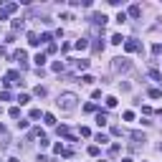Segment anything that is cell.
I'll list each match as a JSON object with an SVG mask.
<instances>
[{
  "label": "cell",
  "instance_id": "cell-1",
  "mask_svg": "<svg viewBox=\"0 0 162 162\" xmlns=\"http://www.w3.org/2000/svg\"><path fill=\"white\" fill-rule=\"evenodd\" d=\"M76 94H61L58 96V107L64 109V112H71V109H76Z\"/></svg>",
  "mask_w": 162,
  "mask_h": 162
},
{
  "label": "cell",
  "instance_id": "cell-2",
  "mask_svg": "<svg viewBox=\"0 0 162 162\" xmlns=\"http://www.w3.org/2000/svg\"><path fill=\"white\" fill-rule=\"evenodd\" d=\"M124 51L127 53H137V51H142V43H139L137 38H127L124 40Z\"/></svg>",
  "mask_w": 162,
  "mask_h": 162
},
{
  "label": "cell",
  "instance_id": "cell-3",
  "mask_svg": "<svg viewBox=\"0 0 162 162\" xmlns=\"http://www.w3.org/2000/svg\"><path fill=\"white\" fill-rule=\"evenodd\" d=\"M127 69H129L127 58H114V71H127Z\"/></svg>",
  "mask_w": 162,
  "mask_h": 162
},
{
  "label": "cell",
  "instance_id": "cell-4",
  "mask_svg": "<svg viewBox=\"0 0 162 162\" xmlns=\"http://www.w3.org/2000/svg\"><path fill=\"white\" fill-rule=\"evenodd\" d=\"M5 81H8V84H20V74H18V71H8Z\"/></svg>",
  "mask_w": 162,
  "mask_h": 162
},
{
  "label": "cell",
  "instance_id": "cell-5",
  "mask_svg": "<svg viewBox=\"0 0 162 162\" xmlns=\"http://www.w3.org/2000/svg\"><path fill=\"white\" fill-rule=\"evenodd\" d=\"M74 48H76V51H84V48H89V40H86V38H79L76 43H74Z\"/></svg>",
  "mask_w": 162,
  "mask_h": 162
},
{
  "label": "cell",
  "instance_id": "cell-6",
  "mask_svg": "<svg viewBox=\"0 0 162 162\" xmlns=\"http://www.w3.org/2000/svg\"><path fill=\"white\" fill-rule=\"evenodd\" d=\"M28 43H31V46H38V43H40V36L31 31V33H28Z\"/></svg>",
  "mask_w": 162,
  "mask_h": 162
},
{
  "label": "cell",
  "instance_id": "cell-7",
  "mask_svg": "<svg viewBox=\"0 0 162 162\" xmlns=\"http://www.w3.org/2000/svg\"><path fill=\"white\" fill-rule=\"evenodd\" d=\"M91 20H94L96 26H104V23H107V15H104V13H96V15L91 18Z\"/></svg>",
  "mask_w": 162,
  "mask_h": 162
},
{
  "label": "cell",
  "instance_id": "cell-8",
  "mask_svg": "<svg viewBox=\"0 0 162 162\" xmlns=\"http://www.w3.org/2000/svg\"><path fill=\"white\" fill-rule=\"evenodd\" d=\"M96 124H99V127L107 124V112H99V114H96Z\"/></svg>",
  "mask_w": 162,
  "mask_h": 162
},
{
  "label": "cell",
  "instance_id": "cell-9",
  "mask_svg": "<svg viewBox=\"0 0 162 162\" xmlns=\"http://www.w3.org/2000/svg\"><path fill=\"white\" fill-rule=\"evenodd\" d=\"M124 40H127V38H122V33H114V36H112V43H114V46H122Z\"/></svg>",
  "mask_w": 162,
  "mask_h": 162
},
{
  "label": "cell",
  "instance_id": "cell-10",
  "mask_svg": "<svg viewBox=\"0 0 162 162\" xmlns=\"http://www.w3.org/2000/svg\"><path fill=\"white\" fill-rule=\"evenodd\" d=\"M74 64H76V69H79V71L89 69V61H86V58H81V61H74Z\"/></svg>",
  "mask_w": 162,
  "mask_h": 162
},
{
  "label": "cell",
  "instance_id": "cell-11",
  "mask_svg": "<svg viewBox=\"0 0 162 162\" xmlns=\"http://www.w3.org/2000/svg\"><path fill=\"white\" fill-rule=\"evenodd\" d=\"M33 61L38 64V69H43V64H46V53H38V56H36Z\"/></svg>",
  "mask_w": 162,
  "mask_h": 162
},
{
  "label": "cell",
  "instance_id": "cell-12",
  "mask_svg": "<svg viewBox=\"0 0 162 162\" xmlns=\"http://www.w3.org/2000/svg\"><path fill=\"white\" fill-rule=\"evenodd\" d=\"M129 15H132V18H139V15H142V8H139V5H132V8H129Z\"/></svg>",
  "mask_w": 162,
  "mask_h": 162
},
{
  "label": "cell",
  "instance_id": "cell-13",
  "mask_svg": "<svg viewBox=\"0 0 162 162\" xmlns=\"http://www.w3.org/2000/svg\"><path fill=\"white\" fill-rule=\"evenodd\" d=\"M43 122H46L48 127H53V124H56V117H53V114H43Z\"/></svg>",
  "mask_w": 162,
  "mask_h": 162
},
{
  "label": "cell",
  "instance_id": "cell-14",
  "mask_svg": "<svg viewBox=\"0 0 162 162\" xmlns=\"http://www.w3.org/2000/svg\"><path fill=\"white\" fill-rule=\"evenodd\" d=\"M56 74H61V71H64V61H53V66H51Z\"/></svg>",
  "mask_w": 162,
  "mask_h": 162
},
{
  "label": "cell",
  "instance_id": "cell-15",
  "mask_svg": "<svg viewBox=\"0 0 162 162\" xmlns=\"http://www.w3.org/2000/svg\"><path fill=\"white\" fill-rule=\"evenodd\" d=\"M13 119H20V107H10V112H8Z\"/></svg>",
  "mask_w": 162,
  "mask_h": 162
},
{
  "label": "cell",
  "instance_id": "cell-16",
  "mask_svg": "<svg viewBox=\"0 0 162 162\" xmlns=\"http://www.w3.org/2000/svg\"><path fill=\"white\" fill-rule=\"evenodd\" d=\"M28 101H31V96H28V94H20V96H18V104H20V107L28 104Z\"/></svg>",
  "mask_w": 162,
  "mask_h": 162
},
{
  "label": "cell",
  "instance_id": "cell-17",
  "mask_svg": "<svg viewBox=\"0 0 162 162\" xmlns=\"http://www.w3.org/2000/svg\"><path fill=\"white\" fill-rule=\"evenodd\" d=\"M81 84H94V76L91 74H84V76H81Z\"/></svg>",
  "mask_w": 162,
  "mask_h": 162
},
{
  "label": "cell",
  "instance_id": "cell-18",
  "mask_svg": "<svg viewBox=\"0 0 162 162\" xmlns=\"http://www.w3.org/2000/svg\"><path fill=\"white\" fill-rule=\"evenodd\" d=\"M3 10H5V13H8V15H10V13H15V10H18V5H15V3H8V5H5V8H3Z\"/></svg>",
  "mask_w": 162,
  "mask_h": 162
},
{
  "label": "cell",
  "instance_id": "cell-19",
  "mask_svg": "<svg viewBox=\"0 0 162 162\" xmlns=\"http://www.w3.org/2000/svg\"><path fill=\"white\" fill-rule=\"evenodd\" d=\"M150 76L157 81V84H162V74H160V71H150Z\"/></svg>",
  "mask_w": 162,
  "mask_h": 162
},
{
  "label": "cell",
  "instance_id": "cell-20",
  "mask_svg": "<svg viewBox=\"0 0 162 162\" xmlns=\"http://www.w3.org/2000/svg\"><path fill=\"white\" fill-rule=\"evenodd\" d=\"M96 142H101V145H107V142H109V137H107V134H101V132H99V134H96Z\"/></svg>",
  "mask_w": 162,
  "mask_h": 162
},
{
  "label": "cell",
  "instance_id": "cell-21",
  "mask_svg": "<svg viewBox=\"0 0 162 162\" xmlns=\"http://www.w3.org/2000/svg\"><path fill=\"white\" fill-rule=\"evenodd\" d=\"M150 96H152V99H160L162 91H160V89H150Z\"/></svg>",
  "mask_w": 162,
  "mask_h": 162
},
{
  "label": "cell",
  "instance_id": "cell-22",
  "mask_svg": "<svg viewBox=\"0 0 162 162\" xmlns=\"http://www.w3.org/2000/svg\"><path fill=\"white\" fill-rule=\"evenodd\" d=\"M51 38H53L51 33H43V36H40V43H51Z\"/></svg>",
  "mask_w": 162,
  "mask_h": 162
},
{
  "label": "cell",
  "instance_id": "cell-23",
  "mask_svg": "<svg viewBox=\"0 0 162 162\" xmlns=\"http://www.w3.org/2000/svg\"><path fill=\"white\" fill-rule=\"evenodd\" d=\"M46 94H48V91H46L43 86H36V96H46Z\"/></svg>",
  "mask_w": 162,
  "mask_h": 162
},
{
  "label": "cell",
  "instance_id": "cell-24",
  "mask_svg": "<svg viewBox=\"0 0 162 162\" xmlns=\"http://www.w3.org/2000/svg\"><path fill=\"white\" fill-rule=\"evenodd\" d=\"M18 129H28V119H20L18 122Z\"/></svg>",
  "mask_w": 162,
  "mask_h": 162
},
{
  "label": "cell",
  "instance_id": "cell-25",
  "mask_svg": "<svg viewBox=\"0 0 162 162\" xmlns=\"http://www.w3.org/2000/svg\"><path fill=\"white\" fill-rule=\"evenodd\" d=\"M152 53H155V56H160V53H162V46H160V43H155V46H152Z\"/></svg>",
  "mask_w": 162,
  "mask_h": 162
},
{
  "label": "cell",
  "instance_id": "cell-26",
  "mask_svg": "<svg viewBox=\"0 0 162 162\" xmlns=\"http://www.w3.org/2000/svg\"><path fill=\"white\" fill-rule=\"evenodd\" d=\"M31 119H40V109H31Z\"/></svg>",
  "mask_w": 162,
  "mask_h": 162
},
{
  "label": "cell",
  "instance_id": "cell-27",
  "mask_svg": "<svg viewBox=\"0 0 162 162\" xmlns=\"http://www.w3.org/2000/svg\"><path fill=\"white\" fill-rule=\"evenodd\" d=\"M89 155H91V157H96V155H99V147H96V145H91V147H89Z\"/></svg>",
  "mask_w": 162,
  "mask_h": 162
},
{
  "label": "cell",
  "instance_id": "cell-28",
  "mask_svg": "<svg viewBox=\"0 0 162 162\" xmlns=\"http://www.w3.org/2000/svg\"><path fill=\"white\" fill-rule=\"evenodd\" d=\"M107 107H117V99L114 96H107Z\"/></svg>",
  "mask_w": 162,
  "mask_h": 162
},
{
  "label": "cell",
  "instance_id": "cell-29",
  "mask_svg": "<svg viewBox=\"0 0 162 162\" xmlns=\"http://www.w3.org/2000/svg\"><path fill=\"white\" fill-rule=\"evenodd\" d=\"M84 112H89V114H91V112H96V104H86V107H84Z\"/></svg>",
  "mask_w": 162,
  "mask_h": 162
},
{
  "label": "cell",
  "instance_id": "cell-30",
  "mask_svg": "<svg viewBox=\"0 0 162 162\" xmlns=\"http://www.w3.org/2000/svg\"><path fill=\"white\" fill-rule=\"evenodd\" d=\"M134 119V112H124V122H132Z\"/></svg>",
  "mask_w": 162,
  "mask_h": 162
},
{
  "label": "cell",
  "instance_id": "cell-31",
  "mask_svg": "<svg viewBox=\"0 0 162 162\" xmlns=\"http://www.w3.org/2000/svg\"><path fill=\"white\" fill-rule=\"evenodd\" d=\"M8 162H20V160H18V157H10V160H8Z\"/></svg>",
  "mask_w": 162,
  "mask_h": 162
},
{
  "label": "cell",
  "instance_id": "cell-32",
  "mask_svg": "<svg viewBox=\"0 0 162 162\" xmlns=\"http://www.w3.org/2000/svg\"><path fill=\"white\" fill-rule=\"evenodd\" d=\"M122 162H134V160H129V157H127V160H122Z\"/></svg>",
  "mask_w": 162,
  "mask_h": 162
},
{
  "label": "cell",
  "instance_id": "cell-33",
  "mask_svg": "<svg viewBox=\"0 0 162 162\" xmlns=\"http://www.w3.org/2000/svg\"><path fill=\"white\" fill-rule=\"evenodd\" d=\"M0 134H3V124H0Z\"/></svg>",
  "mask_w": 162,
  "mask_h": 162
},
{
  "label": "cell",
  "instance_id": "cell-34",
  "mask_svg": "<svg viewBox=\"0 0 162 162\" xmlns=\"http://www.w3.org/2000/svg\"><path fill=\"white\" fill-rule=\"evenodd\" d=\"M99 162H107V160H99Z\"/></svg>",
  "mask_w": 162,
  "mask_h": 162
}]
</instances>
